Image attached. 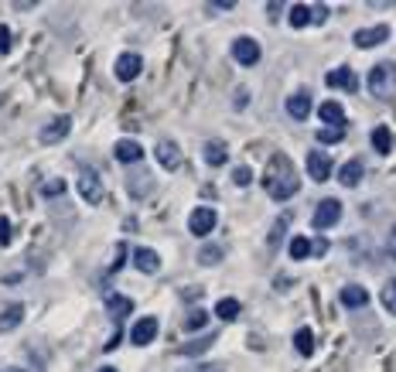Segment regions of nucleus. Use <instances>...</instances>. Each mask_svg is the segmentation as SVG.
Here are the masks:
<instances>
[{"label": "nucleus", "instance_id": "a878e982", "mask_svg": "<svg viewBox=\"0 0 396 372\" xmlns=\"http://www.w3.org/2000/svg\"><path fill=\"white\" fill-rule=\"evenodd\" d=\"M222 256H226V246L212 243V246H202V250H198V263H202V267H212V263H219Z\"/></svg>", "mask_w": 396, "mask_h": 372}, {"label": "nucleus", "instance_id": "f8f14e48", "mask_svg": "<svg viewBox=\"0 0 396 372\" xmlns=\"http://www.w3.org/2000/svg\"><path fill=\"white\" fill-rule=\"evenodd\" d=\"M154 154H158V161H161V168H164V171H178V168H181V151H178V144H171V140H161Z\"/></svg>", "mask_w": 396, "mask_h": 372}, {"label": "nucleus", "instance_id": "a19ab883", "mask_svg": "<svg viewBox=\"0 0 396 372\" xmlns=\"http://www.w3.org/2000/svg\"><path fill=\"white\" fill-rule=\"evenodd\" d=\"M181 372H226V369L212 362V366H192V369H181Z\"/></svg>", "mask_w": 396, "mask_h": 372}, {"label": "nucleus", "instance_id": "6ab92c4d", "mask_svg": "<svg viewBox=\"0 0 396 372\" xmlns=\"http://www.w3.org/2000/svg\"><path fill=\"white\" fill-rule=\"evenodd\" d=\"M284 110L291 113V120H308L311 117V96H308V93H294V96L287 99Z\"/></svg>", "mask_w": 396, "mask_h": 372}, {"label": "nucleus", "instance_id": "1a4fd4ad", "mask_svg": "<svg viewBox=\"0 0 396 372\" xmlns=\"http://www.w3.org/2000/svg\"><path fill=\"white\" fill-rule=\"evenodd\" d=\"M69 130H72V117H55L52 123H45L41 127V144H59L62 137H69Z\"/></svg>", "mask_w": 396, "mask_h": 372}, {"label": "nucleus", "instance_id": "393cba45", "mask_svg": "<svg viewBox=\"0 0 396 372\" xmlns=\"http://www.w3.org/2000/svg\"><path fill=\"white\" fill-rule=\"evenodd\" d=\"M373 147H376L379 154H390V151H393V134H390V127H376V130H373Z\"/></svg>", "mask_w": 396, "mask_h": 372}, {"label": "nucleus", "instance_id": "39448f33", "mask_svg": "<svg viewBox=\"0 0 396 372\" xmlns=\"http://www.w3.org/2000/svg\"><path fill=\"white\" fill-rule=\"evenodd\" d=\"M216 222H219L216 209L202 205V209H195V212H192V219H188V233H192V236H209L212 229H216Z\"/></svg>", "mask_w": 396, "mask_h": 372}, {"label": "nucleus", "instance_id": "c85d7f7f", "mask_svg": "<svg viewBox=\"0 0 396 372\" xmlns=\"http://www.w3.org/2000/svg\"><path fill=\"white\" fill-rule=\"evenodd\" d=\"M311 24V11L304 4H294L291 7V28H308Z\"/></svg>", "mask_w": 396, "mask_h": 372}, {"label": "nucleus", "instance_id": "79ce46f5", "mask_svg": "<svg viewBox=\"0 0 396 372\" xmlns=\"http://www.w3.org/2000/svg\"><path fill=\"white\" fill-rule=\"evenodd\" d=\"M386 250H390V256L396 260V226L390 229V236H386Z\"/></svg>", "mask_w": 396, "mask_h": 372}, {"label": "nucleus", "instance_id": "4be33fe9", "mask_svg": "<svg viewBox=\"0 0 396 372\" xmlns=\"http://www.w3.org/2000/svg\"><path fill=\"white\" fill-rule=\"evenodd\" d=\"M338 181H342L345 188H356L359 181H362V161H359V157L345 161V164H342V171H338Z\"/></svg>", "mask_w": 396, "mask_h": 372}, {"label": "nucleus", "instance_id": "f704fd0d", "mask_svg": "<svg viewBox=\"0 0 396 372\" xmlns=\"http://www.w3.org/2000/svg\"><path fill=\"white\" fill-rule=\"evenodd\" d=\"M287 226H291V216H280V222L270 229V250H277V239L287 233Z\"/></svg>", "mask_w": 396, "mask_h": 372}, {"label": "nucleus", "instance_id": "c9c22d12", "mask_svg": "<svg viewBox=\"0 0 396 372\" xmlns=\"http://www.w3.org/2000/svg\"><path fill=\"white\" fill-rule=\"evenodd\" d=\"M11 45H14V35H11L7 28H0V55H7V52H11Z\"/></svg>", "mask_w": 396, "mask_h": 372}, {"label": "nucleus", "instance_id": "a18cd8bd", "mask_svg": "<svg viewBox=\"0 0 396 372\" xmlns=\"http://www.w3.org/2000/svg\"><path fill=\"white\" fill-rule=\"evenodd\" d=\"M7 372H24V369H7Z\"/></svg>", "mask_w": 396, "mask_h": 372}, {"label": "nucleus", "instance_id": "5701e85b", "mask_svg": "<svg viewBox=\"0 0 396 372\" xmlns=\"http://www.w3.org/2000/svg\"><path fill=\"white\" fill-rule=\"evenodd\" d=\"M212 342H216V332H209L205 338H202V342H188V345H181L178 355H188V359H195V355L209 352V349H212Z\"/></svg>", "mask_w": 396, "mask_h": 372}, {"label": "nucleus", "instance_id": "a211bd4d", "mask_svg": "<svg viewBox=\"0 0 396 372\" xmlns=\"http://www.w3.org/2000/svg\"><path fill=\"white\" fill-rule=\"evenodd\" d=\"M21 321H24V304H21V301H14L11 308H4V311H0V335L14 332Z\"/></svg>", "mask_w": 396, "mask_h": 372}, {"label": "nucleus", "instance_id": "2eb2a0df", "mask_svg": "<svg viewBox=\"0 0 396 372\" xmlns=\"http://www.w3.org/2000/svg\"><path fill=\"white\" fill-rule=\"evenodd\" d=\"M134 267H137L140 274H158L161 270V256L151 250V246H137V253H134Z\"/></svg>", "mask_w": 396, "mask_h": 372}, {"label": "nucleus", "instance_id": "bb28decb", "mask_svg": "<svg viewBox=\"0 0 396 372\" xmlns=\"http://www.w3.org/2000/svg\"><path fill=\"white\" fill-rule=\"evenodd\" d=\"M294 349L301 355H311V352H315V335L308 332V328H301V332L294 335Z\"/></svg>", "mask_w": 396, "mask_h": 372}, {"label": "nucleus", "instance_id": "20e7f679", "mask_svg": "<svg viewBox=\"0 0 396 372\" xmlns=\"http://www.w3.org/2000/svg\"><path fill=\"white\" fill-rule=\"evenodd\" d=\"M338 219H342V202H338V198H325L315 209V229L325 233V229L338 226Z\"/></svg>", "mask_w": 396, "mask_h": 372}, {"label": "nucleus", "instance_id": "423d86ee", "mask_svg": "<svg viewBox=\"0 0 396 372\" xmlns=\"http://www.w3.org/2000/svg\"><path fill=\"white\" fill-rule=\"evenodd\" d=\"M233 59L239 62V65H257L260 62V41H253V38H236L233 41Z\"/></svg>", "mask_w": 396, "mask_h": 372}, {"label": "nucleus", "instance_id": "ddd939ff", "mask_svg": "<svg viewBox=\"0 0 396 372\" xmlns=\"http://www.w3.org/2000/svg\"><path fill=\"white\" fill-rule=\"evenodd\" d=\"M342 308H349V311H359V308H366L369 304V294H366V287H359V284H349V287H342Z\"/></svg>", "mask_w": 396, "mask_h": 372}, {"label": "nucleus", "instance_id": "4468645a", "mask_svg": "<svg viewBox=\"0 0 396 372\" xmlns=\"http://www.w3.org/2000/svg\"><path fill=\"white\" fill-rule=\"evenodd\" d=\"M308 175L315 178V181H328V178H332V161H328V154L311 151V154H308Z\"/></svg>", "mask_w": 396, "mask_h": 372}, {"label": "nucleus", "instance_id": "c756f323", "mask_svg": "<svg viewBox=\"0 0 396 372\" xmlns=\"http://www.w3.org/2000/svg\"><path fill=\"white\" fill-rule=\"evenodd\" d=\"M205 325H209V314L202 311V308H198V311H192L188 318H185V332H202Z\"/></svg>", "mask_w": 396, "mask_h": 372}, {"label": "nucleus", "instance_id": "9b49d317", "mask_svg": "<svg viewBox=\"0 0 396 372\" xmlns=\"http://www.w3.org/2000/svg\"><path fill=\"white\" fill-rule=\"evenodd\" d=\"M325 82H328L332 89H342V93H356V89H359L356 72H352V69H345V65H342V69H332Z\"/></svg>", "mask_w": 396, "mask_h": 372}, {"label": "nucleus", "instance_id": "aec40b11", "mask_svg": "<svg viewBox=\"0 0 396 372\" xmlns=\"http://www.w3.org/2000/svg\"><path fill=\"white\" fill-rule=\"evenodd\" d=\"M106 311H110L113 321H123L127 314L134 311V301H130V297H123V294H110L106 297Z\"/></svg>", "mask_w": 396, "mask_h": 372}, {"label": "nucleus", "instance_id": "e433bc0d", "mask_svg": "<svg viewBox=\"0 0 396 372\" xmlns=\"http://www.w3.org/2000/svg\"><path fill=\"white\" fill-rule=\"evenodd\" d=\"M11 236H14V226H11L7 219H0V246H7V243H11Z\"/></svg>", "mask_w": 396, "mask_h": 372}, {"label": "nucleus", "instance_id": "f03ea898", "mask_svg": "<svg viewBox=\"0 0 396 372\" xmlns=\"http://www.w3.org/2000/svg\"><path fill=\"white\" fill-rule=\"evenodd\" d=\"M366 86H369V93L376 99H390L396 93V65H390V62L373 65L369 76H366Z\"/></svg>", "mask_w": 396, "mask_h": 372}, {"label": "nucleus", "instance_id": "58836bf2", "mask_svg": "<svg viewBox=\"0 0 396 372\" xmlns=\"http://www.w3.org/2000/svg\"><path fill=\"white\" fill-rule=\"evenodd\" d=\"M123 260H127V246L117 243V256H113V267H110V274H117L120 267H123Z\"/></svg>", "mask_w": 396, "mask_h": 372}, {"label": "nucleus", "instance_id": "9d476101", "mask_svg": "<svg viewBox=\"0 0 396 372\" xmlns=\"http://www.w3.org/2000/svg\"><path fill=\"white\" fill-rule=\"evenodd\" d=\"M386 38H390V28H386V24H376V28H362V31H356V35H352L356 48H376V45H383Z\"/></svg>", "mask_w": 396, "mask_h": 372}, {"label": "nucleus", "instance_id": "ea45409f", "mask_svg": "<svg viewBox=\"0 0 396 372\" xmlns=\"http://www.w3.org/2000/svg\"><path fill=\"white\" fill-rule=\"evenodd\" d=\"M328 253V243H325V239H315V243H311V256H325Z\"/></svg>", "mask_w": 396, "mask_h": 372}, {"label": "nucleus", "instance_id": "412c9836", "mask_svg": "<svg viewBox=\"0 0 396 372\" xmlns=\"http://www.w3.org/2000/svg\"><path fill=\"white\" fill-rule=\"evenodd\" d=\"M226 157H229V147L222 140H205V164L209 168H222Z\"/></svg>", "mask_w": 396, "mask_h": 372}, {"label": "nucleus", "instance_id": "0eeeda50", "mask_svg": "<svg viewBox=\"0 0 396 372\" xmlns=\"http://www.w3.org/2000/svg\"><path fill=\"white\" fill-rule=\"evenodd\" d=\"M140 69H144V59H140L137 52H123L117 59V79L120 82H134L140 76Z\"/></svg>", "mask_w": 396, "mask_h": 372}, {"label": "nucleus", "instance_id": "473e14b6", "mask_svg": "<svg viewBox=\"0 0 396 372\" xmlns=\"http://www.w3.org/2000/svg\"><path fill=\"white\" fill-rule=\"evenodd\" d=\"M140 188H154V181H151L147 175H144V178L134 175V178H130V195H134V198H144V192H140Z\"/></svg>", "mask_w": 396, "mask_h": 372}, {"label": "nucleus", "instance_id": "4c0bfd02", "mask_svg": "<svg viewBox=\"0 0 396 372\" xmlns=\"http://www.w3.org/2000/svg\"><path fill=\"white\" fill-rule=\"evenodd\" d=\"M233 181H236V185H250V181H253V171H250V168H236V171H233Z\"/></svg>", "mask_w": 396, "mask_h": 372}, {"label": "nucleus", "instance_id": "2f4dec72", "mask_svg": "<svg viewBox=\"0 0 396 372\" xmlns=\"http://www.w3.org/2000/svg\"><path fill=\"white\" fill-rule=\"evenodd\" d=\"M383 308H386L390 314H396V280L383 284Z\"/></svg>", "mask_w": 396, "mask_h": 372}, {"label": "nucleus", "instance_id": "dca6fc26", "mask_svg": "<svg viewBox=\"0 0 396 372\" xmlns=\"http://www.w3.org/2000/svg\"><path fill=\"white\" fill-rule=\"evenodd\" d=\"M117 161L120 164H140L144 161V147H140L137 140H117Z\"/></svg>", "mask_w": 396, "mask_h": 372}, {"label": "nucleus", "instance_id": "f3484780", "mask_svg": "<svg viewBox=\"0 0 396 372\" xmlns=\"http://www.w3.org/2000/svg\"><path fill=\"white\" fill-rule=\"evenodd\" d=\"M318 117L325 120L328 127H345V106L335 103V99H328V103H321V106H318Z\"/></svg>", "mask_w": 396, "mask_h": 372}, {"label": "nucleus", "instance_id": "6e6552de", "mask_svg": "<svg viewBox=\"0 0 396 372\" xmlns=\"http://www.w3.org/2000/svg\"><path fill=\"white\" fill-rule=\"evenodd\" d=\"M158 338V318H140L137 325L130 328V342L137 345V349H144V345H151Z\"/></svg>", "mask_w": 396, "mask_h": 372}, {"label": "nucleus", "instance_id": "37998d69", "mask_svg": "<svg viewBox=\"0 0 396 372\" xmlns=\"http://www.w3.org/2000/svg\"><path fill=\"white\" fill-rule=\"evenodd\" d=\"M325 18H328V11H325V7H315V11H311V21H315V24H321Z\"/></svg>", "mask_w": 396, "mask_h": 372}, {"label": "nucleus", "instance_id": "b1692460", "mask_svg": "<svg viewBox=\"0 0 396 372\" xmlns=\"http://www.w3.org/2000/svg\"><path fill=\"white\" fill-rule=\"evenodd\" d=\"M239 311H243V308H239L236 297H222L216 304V318H222V321H236Z\"/></svg>", "mask_w": 396, "mask_h": 372}, {"label": "nucleus", "instance_id": "7c9ffc66", "mask_svg": "<svg viewBox=\"0 0 396 372\" xmlns=\"http://www.w3.org/2000/svg\"><path fill=\"white\" fill-rule=\"evenodd\" d=\"M318 140H321V144H342V140H345V127H325V130L318 134Z\"/></svg>", "mask_w": 396, "mask_h": 372}, {"label": "nucleus", "instance_id": "7ed1b4c3", "mask_svg": "<svg viewBox=\"0 0 396 372\" xmlns=\"http://www.w3.org/2000/svg\"><path fill=\"white\" fill-rule=\"evenodd\" d=\"M79 195L89 205H99L103 202V181H99V175L93 168H82L79 171Z\"/></svg>", "mask_w": 396, "mask_h": 372}, {"label": "nucleus", "instance_id": "72a5a7b5", "mask_svg": "<svg viewBox=\"0 0 396 372\" xmlns=\"http://www.w3.org/2000/svg\"><path fill=\"white\" fill-rule=\"evenodd\" d=\"M65 192V181L62 178H52V181H45V188H41V195L45 198H59Z\"/></svg>", "mask_w": 396, "mask_h": 372}, {"label": "nucleus", "instance_id": "cd10ccee", "mask_svg": "<svg viewBox=\"0 0 396 372\" xmlns=\"http://www.w3.org/2000/svg\"><path fill=\"white\" fill-rule=\"evenodd\" d=\"M308 256H311L308 236H294V239H291V260H308Z\"/></svg>", "mask_w": 396, "mask_h": 372}, {"label": "nucleus", "instance_id": "f257e3e1", "mask_svg": "<svg viewBox=\"0 0 396 372\" xmlns=\"http://www.w3.org/2000/svg\"><path fill=\"white\" fill-rule=\"evenodd\" d=\"M263 188H267V195L274 198V202H287V198L297 195V188H301V178H297L294 164L287 161L284 154H274L270 157V164H267V175H263Z\"/></svg>", "mask_w": 396, "mask_h": 372}, {"label": "nucleus", "instance_id": "c03bdc74", "mask_svg": "<svg viewBox=\"0 0 396 372\" xmlns=\"http://www.w3.org/2000/svg\"><path fill=\"white\" fill-rule=\"evenodd\" d=\"M99 372H117V369H110V366H106V369H99Z\"/></svg>", "mask_w": 396, "mask_h": 372}]
</instances>
